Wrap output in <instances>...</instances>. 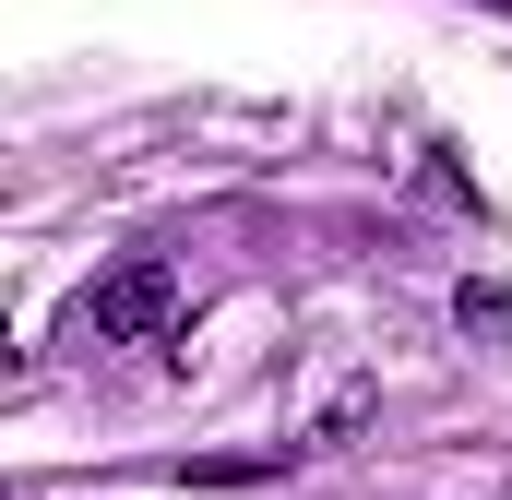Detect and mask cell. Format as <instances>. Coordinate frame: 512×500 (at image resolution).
I'll use <instances>...</instances> for the list:
<instances>
[{
  "instance_id": "cell-1",
  "label": "cell",
  "mask_w": 512,
  "mask_h": 500,
  "mask_svg": "<svg viewBox=\"0 0 512 500\" xmlns=\"http://www.w3.org/2000/svg\"><path fill=\"white\" fill-rule=\"evenodd\" d=\"M179 322V274L155 262V250H131L120 274H96L84 298H72V334L84 346H143V334H167Z\"/></svg>"
},
{
  "instance_id": "cell-3",
  "label": "cell",
  "mask_w": 512,
  "mask_h": 500,
  "mask_svg": "<svg viewBox=\"0 0 512 500\" xmlns=\"http://www.w3.org/2000/svg\"><path fill=\"white\" fill-rule=\"evenodd\" d=\"M489 12H512V0H489Z\"/></svg>"
},
{
  "instance_id": "cell-2",
  "label": "cell",
  "mask_w": 512,
  "mask_h": 500,
  "mask_svg": "<svg viewBox=\"0 0 512 500\" xmlns=\"http://www.w3.org/2000/svg\"><path fill=\"white\" fill-rule=\"evenodd\" d=\"M453 310H465V334H512V286H465Z\"/></svg>"
}]
</instances>
